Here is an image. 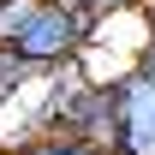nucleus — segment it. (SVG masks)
<instances>
[{"label": "nucleus", "mask_w": 155, "mask_h": 155, "mask_svg": "<svg viewBox=\"0 0 155 155\" xmlns=\"http://www.w3.org/2000/svg\"><path fill=\"white\" fill-rule=\"evenodd\" d=\"M131 72L155 84V36H143V48H137V60H131Z\"/></svg>", "instance_id": "423d86ee"}, {"label": "nucleus", "mask_w": 155, "mask_h": 155, "mask_svg": "<svg viewBox=\"0 0 155 155\" xmlns=\"http://www.w3.org/2000/svg\"><path fill=\"white\" fill-rule=\"evenodd\" d=\"M36 66H24L18 54H12V48H6V42H0V114H6V107H12V101L24 96V90H30V84H36Z\"/></svg>", "instance_id": "20e7f679"}, {"label": "nucleus", "mask_w": 155, "mask_h": 155, "mask_svg": "<svg viewBox=\"0 0 155 155\" xmlns=\"http://www.w3.org/2000/svg\"><path fill=\"white\" fill-rule=\"evenodd\" d=\"M137 18L149 24V30H143V36H155V0H137Z\"/></svg>", "instance_id": "0eeeda50"}, {"label": "nucleus", "mask_w": 155, "mask_h": 155, "mask_svg": "<svg viewBox=\"0 0 155 155\" xmlns=\"http://www.w3.org/2000/svg\"><path fill=\"white\" fill-rule=\"evenodd\" d=\"M101 24L90 12H78L72 0H30L18 12V24L6 30V48L24 60V66H36V72H60V66H78L84 48L96 42Z\"/></svg>", "instance_id": "f257e3e1"}, {"label": "nucleus", "mask_w": 155, "mask_h": 155, "mask_svg": "<svg viewBox=\"0 0 155 155\" xmlns=\"http://www.w3.org/2000/svg\"><path fill=\"white\" fill-rule=\"evenodd\" d=\"M107 84H114V137H107V149L114 155H155V84L137 72H119Z\"/></svg>", "instance_id": "f03ea898"}, {"label": "nucleus", "mask_w": 155, "mask_h": 155, "mask_svg": "<svg viewBox=\"0 0 155 155\" xmlns=\"http://www.w3.org/2000/svg\"><path fill=\"white\" fill-rule=\"evenodd\" d=\"M6 155H114V149H101L90 137H72V131H36V137L6 143Z\"/></svg>", "instance_id": "7ed1b4c3"}, {"label": "nucleus", "mask_w": 155, "mask_h": 155, "mask_svg": "<svg viewBox=\"0 0 155 155\" xmlns=\"http://www.w3.org/2000/svg\"><path fill=\"white\" fill-rule=\"evenodd\" d=\"M0 155H6V149H0Z\"/></svg>", "instance_id": "6e6552de"}, {"label": "nucleus", "mask_w": 155, "mask_h": 155, "mask_svg": "<svg viewBox=\"0 0 155 155\" xmlns=\"http://www.w3.org/2000/svg\"><path fill=\"white\" fill-rule=\"evenodd\" d=\"M72 6H78V12H90V18H119V12H137V0H72Z\"/></svg>", "instance_id": "39448f33"}]
</instances>
